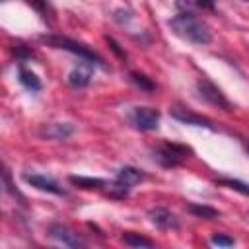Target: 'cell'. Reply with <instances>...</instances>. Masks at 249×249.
<instances>
[{
    "label": "cell",
    "mask_w": 249,
    "mask_h": 249,
    "mask_svg": "<svg viewBox=\"0 0 249 249\" xmlns=\"http://www.w3.org/2000/svg\"><path fill=\"white\" fill-rule=\"evenodd\" d=\"M167 25L171 27V31L177 37H181L193 45H208L212 41L210 27L198 16H195L191 12H181V14L173 16L167 21Z\"/></svg>",
    "instance_id": "cell-1"
},
{
    "label": "cell",
    "mask_w": 249,
    "mask_h": 249,
    "mask_svg": "<svg viewBox=\"0 0 249 249\" xmlns=\"http://www.w3.org/2000/svg\"><path fill=\"white\" fill-rule=\"evenodd\" d=\"M39 41L45 43V45H49V47H53V49L68 51V53H72V54H78V56L84 58V60H91L93 64H101V66H103V58H101L95 51H91L89 47H86L84 43H78V41H74V39L49 33V35H41Z\"/></svg>",
    "instance_id": "cell-2"
},
{
    "label": "cell",
    "mask_w": 249,
    "mask_h": 249,
    "mask_svg": "<svg viewBox=\"0 0 249 249\" xmlns=\"http://www.w3.org/2000/svg\"><path fill=\"white\" fill-rule=\"evenodd\" d=\"M189 154H191V150L187 146L175 144V142H163V144H160L158 148L152 150V158L160 165H163V167H175V165H179L185 158H189Z\"/></svg>",
    "instance_id": "cell-3"
},
{
    "label": "cell",
    "mask_w": 249,
    "mask_h": 249,
    "mask_svg": "<svg viewBox=\"0 0 249 249\" xmlns=\"http://www.w3.org/2000/svg\"><path fill=\"white\" fill-rule=\"evenodd\" d=\"M196 93H198V97L202 101H206V103H210V105H214L218 109H224V111H231L233 109L231 103H230V99L222 93V89L218 86H214L206 78H202V80L196 82Z\"/></svg>",
    "instance_id": "cell-4"
},
{
    "label": "cell",
    "mask_w": 249,
    "mask_h": 249,
    "mask_svg": "<svg viewBox=\"0 0 249 249\" xmlns=\"http://www.w3.org/2000/svg\"><path fill=\"white\" fill-rule=\"evenodd\" d=\"M130 123L134 128L138 130H156L160 124V111L152 109V107H134L130 111Z\"/></svg>",
    "instance_id": "cell-5"
},
{
    "label": "cell",
    "mask_w": 249,
    "mask_h": 249,
    "mask_svg": "<svg viewBox=\"0 0 249 249\" xmlns=\"http://www.w3.org/2000/svg\"><path fill=\"white\" fill-rule=\"evenodd\" d=\"M49 237L66 247H84L86 245V241L72 228H68L66 224H60V222H53L49 226Z\"/></svg>",
    "instance_id": "cell-6"
},
{
    "label": "cell",
    "mask_w": 249,
    "mask_h": 249,
    "mask_svg": "<svg viewBox=\"0 0 249 249\" xmlns=\"http://www.w3.org/2000/svg\"><path fill=\"white\" fill-rule=\"evenodd\" d=\"M91 76H93V62L82 58V62H78V66H74L70 70L68 84L72 88H86V86H89Z\"/></svg>",
    "instance_id": "cell-7"
},
{
    "label": "cell",
    "mask_w": 249,
    "mask_h": 249,
    "mask_svg": "<svg viewBox=\"0 0 249 249\" xmlns=\"http://www.w3.org/2000/svg\"><path fill=\"white\" fill-rule=\"evenodd\" d=\"M169 113H171V117H173L175 121H179V123H183V124L204 126V128H208V130H216V126L212 124V121H210V119H206V117H202V115H196V113H193V111H189V109L173 107Z\"/></svg>",
    "instance_id": "cell-8"
},
{
    "label": "cell",
    "mask_w": 249,
    "mask_h": 249,
    "mask_svg": "<svg viewBox=\"0 0 249 249\" xmlns=\"http://www.w3.org/2000/svg\"><path fill=\"white\" fill-rule=\"evenodd\" d=\"M148 216H150V222H152L156 228H160V230H179V220H177V216H175L171 210H167V208H161V206L150 208Z\"/></svg>",
    "instance_id": "cell-9"
},
{
    "label": "cell",
    "mask_w": 249,
    "mask_h": 249,
    "mask_svg": "<svg viewBox=\"0 0 249 249\" xmlns=\"http://www.w3.org/2000/svg\"><path fill=\"white\" fill-rule=\"evenodd\" d=\"M23 181L29 183L31 187L43 191V193H51V195H64L62 187H58L56 181H53L51 177L47 175H41V173H23Z\"/></svg>",
    "instance_id": "cell-10"
},
{
    "label": "cell",
    "mask_w": 249,
    "mask_h": 249,
    "mask_svg": "<svg viewBox=\"0 0 249 249\" xmlns=\"http://www.w3.org/2000/svg\"><path fill=\"white\" fill-rule=\"evenodd\" d=\"M144 171L142 169H138V167H132V165H124V167H121L119 169V173H117V181L119 183H123V185H126V187H134L136 183H140V181H144Z\"/></svg>",
    "instance_id": "cell-11"
},
{
    "label": "cell",
    "mask_w": 249,
    "mask_h": 249,
    "mask_svg": "<svg viewBox=\"0 0 249 249\" xmlns=\"http://www.w3.org/2000/svg\"><path fill=\"white\" fill-rule=\"evenodd\" d=\"M72 132H74V126L68 124V123H54V124H49V126H45V128L41 130L43 136L53 138V140H64V138H68Z\"/></svg>",
    "instance_id": "cell-12"
},
{
    "label": "cell",
    "mask_w": 249,
    "mask_h": 249,
    "mask_svg": "<svg viewBox=\"0 0 249 249\" xmlns=\"http://www.w3.org/2000/svg\"><path fill=\"white\" fill-rule=\"evenodd\" d=\"M19 84L25 88V89H29V91H41V88H43V84H41V80L37 78V74L35 72H31V70H27V68H23V66H19Z\"/></svg>",
    "instance_id": "cell-13"
},
{
    "label": "cell",
    "mask_w": 249,
    "mask_h": 249,
    "mask_svg": "<svg viewBox=\"0 0 249 249\" xmlns=\"http://www.w3.org/2000/svg\"><path fill=\"white\" fill-rule=\"evenodd\" d=\"M187 212H191L193 216L202 218V220H218L220 218V212L216 208L206 206V204H196V202L187 204Z\"/></svg>",
    "instance_id": "cell-14"
},
{
    "label": "cell",
    "mask_w": 249,
    "mask_h": 249,
    "mask_svg": "<svg viewBox=\"0 0 249 249\" xmlns=\"http://www.w3.org/2000/svg\"><path fill=\"white\" fill-rule=\"evenodd\" d=\"M70 183L80 187V189H103L107 187L105 179L99 177H82V175H70Z\"/></svg>",
    "instance_id": "cell-15"
},
{
    "label": "cell",
    "mask_w": 249,
    "mask_h": 249,
    "mask_svg": "<svg viewBox=\"0 0 249 249\" xmlns=\"http://www.w3.org/2000/svg\"><path fill=\"white\" fill-rule=\"evenodd\" d=\"M121 241L128 247H154V241L140 235V233H134V231H124L121 235Z\"/></svg>",
    "instance_id": "cell-16"
},
{
    "label": "cell",
    "mask_w": 249,
    "mask_h": 249,
    "mask_svg": "<svg viewBox=\"0 0 249 249\" xmlns=\"http://www.w3.org/2000/svg\"><path fill=\"white\" fill-rule=\"evenodd\" d=\"M128 76H130V82H132L136 88H140L142 91H148V93L156 91V84H154L148 76H144V74H140V72H130Z\"/></svg>",
    "instance_id": "cell-17"
},
{
    "label": "cell",
    "mask_w": 249,
    "mask_h": 249,
    "mask_svg": "<svg viewBox=\"0 0 249 249\" xmlns=\"http://www.w3.org/2000/svg\"><path fill=\"white\" fill-rule=\"evenodd\" d=\"M216 183L222 185V187L233 189V191H237V193H241V195H245V196H249V183H243V181L231 179V177H222V179H218Z\"/></svg>",
    "instance_id": "cell-18"
},
{
    "label": "cell",
    "mask_w": 249,
    "mask_h": 249,
    "mask_svg": "<svg viewBox=\"0 0 249 249\" xmlns=\"http://www.w3.org/2000/svg\"><path fill=\"white\" fill-rule=\"evenodd\" d=\"M37 14H41V18L47 21L51 16H53V8H51V4L47 2V0H25Z\"/></svg>",
    "instance_id": "cell-19"
},
{
    "label": "cell",
    "mask_w": 249,
    "mask_h": 249,
    "mask_svg": "<svg viewBox=\"0 0 249 249\" xmlns=\"http://www.w3.org/2000/svg\"><path fill=\"white\" fill-rule=\"evenodd\" d=\"M14 54H16V58H19V60H23V58H31L33 56V51L31 49H27L25 45H14Z\"/></svg>",
    "instance_id": "cell-20"
},
{
    "label": "cell",
    "mask_w": 249,
    "mask_h": 249,
    "mask_svg": "<svg viewBox=\"0 0 249 249\" xmlns=\"http://www.w3.org/2000/svg\"><path fill=\"white\" fill-rule=\"evenodd\" d=\"M210 241H212L214 245H222V247H230V245L235 243L233 237H228V235H222V233H214V235L210 237Z\"/></svg>",
    "instance_id": "cell-21"
},
{
    "label": "cell",
    "mask_w": 249,
    "mask_h": 249,
    "mask_svg": "<svg viewBox=\"0 0 249 249\" xmlns=\"http://www.w3.org/2000/svg\"><path fill=\"white\" fill-rule=\"evenodd\" d=\"M105 39H107V43L111 45V51H113V53H115V54H117L119 58H123V60H124V58H126V53H124V51L121 49V45H119V43H117V41H115L113 37H109V35H107Z\"/></svg>",
    "instance_id": "cell-22"
},
{
    "label": "cell",
    "mask_w": 249,
    "mask_h": 249,
    "mask_svg": "<svg viewBox=\"0 0 249 249\" xmlns=\"http://www.w3.org/2000/svg\"><path fill=\"white\" fill-rule=\"evenodd\" d=\"M4 183H6V191H8L12 196H21V195L12 187V183H10V171H8V169H4ZM21 198H23V196H21Z\"/></svg>",
    "instance_id": "cell-23"
},
{
    "label": "cell",
    "mask_w": 249,
    "mask_h": 249,
    "mask_svg": "<svg viewBox=\"0 0 249 249\" xmlns=\"http://www.w3.org/2000/svg\"><path fill=\"white\" fill-rule=\"evenodd\" d=\"M195 4L198 6V8H202V10H214L216 8V0H195Z\"/></svg>",
    "instance_id": "cell-24"
},
{
    "label": "cell",
    "mask_w": 249,
    "mask_h": 249,
    "mask_svg": "<svg viewBox=\"0 0 249 249\" xmlns=\"http://www.w3.org/2000/svg\"><path fill=\"white\" fill-rule=\"evenodd\" d=\"M243 2H249V0H243Z\"/></svg>",
    "instance_id": "cell-25"
},
{
    "label": "cell",
    "mask_w": 249,
    "mask_h": 249,
    "mask_svg": "<svg viewBox=\"0 0 249 249\" xmlns=\"http://www.w3.org/2000/svg\"><path fill=\"white\" fill-rule=\"evenodd\" d=\"M247 150H249V148H247Z\"/></svg>",
    "instance_id": "cell-26"
}]
</instances>
